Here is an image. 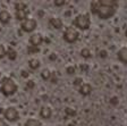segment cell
Masks as SVG:
<instances>
[{
    "label": "cell",
    "instance_id": "6da1fadb",
    "mask_svg": "<svg viewBox=\"0 0 127 126\" xmlns=\"http://www.w3.org/2000/svg\"><path fill=\"white\" fill-rule=\"evenodd\" d=\"M119 2L116 0H93L91 1V10L101 19L111 18L116 14Z\"/></svg>",
    "mask_w": 127,
    "mask_h": 126
},
{
    "label": "cell",
    "instance_id": "7a4b0ae2",
    "mask_svg": "<svg viewBox=\"0 0 127 126\" xmlns=\"http://www.w3.org/2000/svg\"><path fill=\"white\" fill-rule=\"evenodd\" d=\"M18 90V85L10 77H5V79L1 81V85H0V91L3 95L6 97H9V95L15 94Z\"/></svg>",
    "mask_w": 127,
    "mask_h": 126
},
{
    "label": "cell",
    "instance_id": "3957f363",
    "mask_svg": "<svg viewBox=\"0 0 127 126\" xmlns=\"http://www.w3.org/2000/svg\"><path fill=\"white\" fill-rule=\"evenodd\" d=\"M73 26L75 29L82 30V31H85L89 27L91 26V18L90 15L87 13H83V14H78L74 18L73 21Z\"/></svg>",
    "mask_w": 127,
    "mask_h": 126
},
{
    "label": "cell",
    "instance_id": "277c9868",
    "mask_svg": "<svg viewBox=\"0 0 127 126\" xmlns=\"http://www.w3.org/2000/svg\"><path fill=\"white\" fill-rule=\"evenodd\" d=\"M78 31L75 29L74 26H68L66 27L65 32H64V40L68 43H74L78 39Z\"/></svg>",
    "mask_w": 127,
    "mask_h": 126
},
{
    "label": "cell",
    "instance_id": "5b68a950",
    "mask_svg": "<svg viewBox=\"0 0 127 126\" xmlns=\"http://www.w3.org/2000/svg\"><path fill=\"white\" fill-rule=\"evenodd\" d=\"M3 113V117L7 122H16L19 118V113L15 107H8L6 108Z\"/></svg>",
    "mask_w": 127,
    "mask_h": 126
},
{
    "label": "cell",
    "instance_id": "8992f818",
    "mask_svg": "<svg viewBox=\"0 0 127 126\" xmlns=\"http://www.w3.org/2000/svg\"><path fill=\"white\" fill-rule=\"evenodd\" d=\"M36 26H37V22H36V19H34V18H27L21 23L22 30H23L24 32H26V33L33 32L36 29Z\"/></svg>",
    "mask_w": 127,
    "mask_h": 126
},
{
    "label": "cell",
    "instance_id": "52a82bcc",
    "mask_svg": "<svg viewBox=\"0 0 127 126\" xmlns=\"http://www.w3.org/2000/svg\"><path fill=\"white\" fill-rule=\"evenodd\" d=\"M30 44L31 45H34V47H39L41 43L43 42V37L42 34H40V33H34V34H32L30 37Z\"/></svg>",
    "mask_w": 127,
    "mask_h": 126
},
{
    "label": "cell",
    "instance_id": "ba28073f",
    "mask_svg": "<svg viewBox=\"0 0 127 126\" xmlns=\"http://www.w3.org/2000/svg\"><path fill=\"white\" fill-rule=\"evenodd\" d=\"M29 14H30L29 8H26V9H21V10H16L15 11V17H16L17 21L24 22L25 19L29 18Z\"/></svg>",
    "mask_w": 127,
    "mask_h": 126
},
{
    "label": "cell",
    "instance_id": "9c48e42d",
    "mask_svg": "<svg viewBox=\"0 0 127 126\" xmlns=\"http://www.w3.org/2000/svg\"><path fill=\"white\" fill-rule=\"evenodd\" d=\"M51 115H52V109H51L49 106H43L41 109H40V116L44 119L50 118Z\"/></svg>",
    "mask_w": 127,
    "mask_h": 126
},
{
    "label": "cell",
    "instance_id": "30bf717a",
    "mask_svg": "<svg viewBox=\"0 0 127 126\" xmlns=\"http://www.w3.org/2000/svg\"><path fill=\"white\" fill-rule=\"evenodd\" d=\"M49 24H50V26L53 27V29H61L63 27V19L60 17H51L49 19Z\"/></svg>",
    "mask_w": 127,
    "mask_h": 126
},
{
    "label": "cell",
    "instance_id": "8fae6325",
    "mask_svg": "<svg viewBox=\"0 0 127 126\" xmlns=\"http://www.w3.org/2000/svg\"><path fill=\"white\" fill-rule=\"evenodd\" d=\"M78 91L82 95H89L92 92V86L89 83H83L81 86L78 87Z\"/></svg>",
    "mask_w": 127,
    "mask_h": 126
},
{
    "label": "cell",
    "instance_id": "7c38bea8",
    "mask_svg": "<svg viewBox=\"0 0 127 126\" xmlns=\"http://www.w3.org/2000/svg\"><path fill=\"white\" fill-rule=\"evenodd\" d=\"M117 57L122 63L127 64V48L126 47L120 48L118 50V52H117Z\"/></svg>",
    "mask_w": 127,
    "mask_h": 126
},
{
    "label": "cell",
    "instance_id": "4fadbf2b",
    "mask_svg": "<svg viewBox=\"0 0 127 126\" xmlns=\"http://www.w3.org/2000/svg\"><path fill=\"white\" fill-rule=\"evenodd\" d=\"M10 18H11V16H10V13H9V11H7V10L0 11V23L7 24L10 22Z\"/></svg>",
    "mask_w": 127,
    "mask_h": 126
},
{
    "label": "cell",
    "instance_id": "5bb4252c",
    "mask_svg": "<svg viewBox=\"0 0 127 126\" xmlns=\"http://www.w3.org/2000/svg\"><path fill=\"white\" fill-rule=\"evenodd\" d=\"M24 126H42V125H41V122H40L39 119L29 118L26 122H25Z\"/></svg>",
    "mask_w": 127,
    "mask_h": 126
},
{
    "label": "cell",
    "instance_id": "9a60e30c",
    "mask_svg": "<svg viewBox=\"0 0 127 126\" xmlns=\"http://www.w3.org/2000/svg\"><path fill=\"white\" fill-rule=\"evenodd\" d=\"M29 66L32 69H37L40 67V60L36 59V58H32L29 61Z\"/></svg>",
    "mask_w": 127,
    "mask_h": 126
},
{
    "label": "cell",
    "instance_id": "2e32d148",
    "mask_svg": "<svg viewBox=\"0 0 127 126\" xmlns=\"http://www.w3.org/2000/svg\"><path fill=\"white\" fill-rule=\"evenodd\" d=\"M7 56H8V58H9L10 60H15L16 57H17V52H16V50L14 49V48H8Z\"/></svg>",
    "mask_w": 127,
    "mask_h": 126
},
{
    "label": "cell",
    "instance_id": "e0dca14e",
    "mask_svg": "<svg viewBox=\"0 0 127 126\" xmlns=\"http://www.w3.org/2000/svg\"><path fill=\"white\" fill-rule=\"evenodd\" d=\"M51 72L49 71V69H43L42 72H41V77H42L44 81H48V80L51 79Z\"/></svg>",
    "mask_w": 127,
    "mask_h": 126
},
{
    "label": "cell",
    "instance_id": "ac0fdd59",
    "mask_svg": "<svg viewBox=\"0 0 127 126\" xmlns=\"http://www.w3.org/2000/svg\"><path fill=\"white\" fill-rule=\"evenodd\" d=\"M81 56L83 58H90L91 57V50L89 48H83L81 50Z\"/></svg>",
    "mask_w": 127,
    "mask_h": 126
},
{
    "label": "cell",
    "instance_id": "d6986e66",
    "mask_svg": "<svg viewBox=\"0 0 127 126\" xmlns=\"http://www.w3.org/2000/svg\"><path fill=\"white\" fill-rule=\"evenodd\" d=\"M27 6L25 2H22V1H19V2H16L15 3V9L16 10H21V9H26Z\"/></svg>",
    "mask_w": 127,
    "mask_h": 126
},
{
    "label": "cell",
    "instance_id": "ffe728a7",
    "mask_svg": "<svg viewBox=\"0 0 127 126\" xmlns=\"http://www.w3.org/2000/svg\"><path fill=\"white\" fill-rule=\"evenodd\" d=\"M37 51H39V47H34V45L31 44L27 47V52L29 53H36Z\"/></svg>",
    "mask_w": 127,
    "mask_h": 126
},
{
    "label": "cell",
    "instance_id": "44dd1931",
    "mask_svg": "<svg viewBox=\"0 0 127 126\" xmlns=\"http://www.w3.org/2000/svg\"><path fill=\"white\" fill-rule=\"evenodd\" d=\"M5 56H7V50H6V48L3 44H0V59L3 58Z\"/></svg>",
    "mask_w": 127,
    "mask_h": 126
},
{
    "label": "cell",
    "instance_id": "7402d4cb",
    "mask_svg": "<svg viewBox=\"0 0 127 126\" xmlns=\"http://www.w3.org/2000/svg\"><path fill=\"white\" fill-rule=\"evenodd\" d=\"M55 6H57V7H61V6H65L66 5V1L65 0H55Z\"/></svg>",
    "mask_w": 127,
    "mask_h": 126
},
{
    "label": "cell",
    "instance_id": "603a6c76",
    "mask_svg": "<svg viewBox=\"0 0 127 126\" xmlns=\"http://www.w3.org/2000/svg\"><path fill=\"white\" fill-rule=\"evenodd\" d=\"M26 86H27V89H33V87L35 86V83H34V81H32V80H30V81H27V82H26Z\"/></svg>",
    "mask_w": 127,
    "mask_h": 126
},
{
    "label": "cell",
    "instance_id": "cb8c5ba5",
    "mask_svg": "<svg viewBox=\"0 0 127 126\" xmlns=\"http://www.w3.org/2000/svg\"><path fill=\"white\" fill-rule=\"evenodd\" d=\"M66 72L69 74V75H71V74L75 73V67H73V66H68L66 68Z\"/></svg>",
    "mask_w": 127,
    "mask_h": 126
},
{
    "label": "cell",
    "instance_id": "d4e9b609",
    "mask_svg": "<svg viewBox=\"0 0 127 126\" xmlns=\"http://www.w3.org/2000/svg\"><path fill=\"white\" fill-rule=\"evenodd\" d=\"M74 84H75V85H78V87H79V86H81V85L83 84V80H82V79H79V77H77V79L75 80Z\"/></svg>",
    "mask_w": 127,
    "mask_h": 126
},
{
    "label": "cell",
    "instance_id": "484cf974",
    "mask_svg": "<svg viewBox=\"0 0 127 126\" xmlns=\"http://www.w3.org/2000/svg\"><path fill=\"white\" fill-rule=\"evenodd\" d=\"M0 126H8V123L3 117H0Z\"/></svg>",
    "mask_w": 127,
    "mask_h": 126
},
{
    "label": "cell",
    "instance_id": "4316f807",
    "mask_svg": "<svg viewBox=\"0 0 127 126\" xmlns=\"http://www.w3.org/2000/svg\"><path fill=\"white\" fill-rule=\"evenodd\" d=\"M66 113H68V114H70V115H75V110H71V109H69V108H66Z\"/></svg>",
    "mask_w": 127,
    "mask_h": 126
},
{
    "label": "cell",
    "instance_id": "83f0119b",
    "mask_svg": "<svg viewBox=\"0 0 127 126\" xmlns=\"http://www.w3.org/2000/svg\"><path fill=\"white\" fill-rule=\"evenodd\" d=\"M22 75H23V76L24 77H27V76H29V73H25V71H22Z\"/></svg>",
    "mask_w": 127,
    "mask_h": 126
},
{
    "label": "cell",
    "instance_id": "f1b7e54d",
    "mask_svg": "<svg viewBox=\"0 0 127 126\" xmlns=\"http://www.w3.org/2000/svg\"><path fill=\"white\" fill-rule=\"evenodd\" d=\"M125 35L127 37V29H126V31H125Z\"/></svg>",
    "mask_w": 127,
    "mask_h": 126
},
{
    "label": "cell",
    "instance_id": "f546056e",
    "mask_svg": "<svg viewBox=\"0 0 127 126\" xmlns=\"http://www.w3.org/2000/svg\"><path fill=\"white\" fill-rule=\"evenodd\" d=\"M0 76H1V73H0Z\"/></svg>",
    "mask_w": 127,
    "mask_h": 126
}]
</instances>
